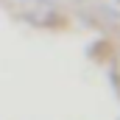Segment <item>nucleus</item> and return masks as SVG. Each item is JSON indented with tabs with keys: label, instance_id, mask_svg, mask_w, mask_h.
I'll list each match as a JSON object with an SVG mask.
<instances>
[]
</instances>
